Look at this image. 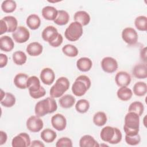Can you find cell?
Returning <instances> with one entry per match:
<instances>
[{"label": "cell", "mask_w": 147, "mask_h": 147, "mask_svg": "<svg viewBox=\"0 0 147 147\" xmlns=\"http://www.w3.org/2000/svg\"><path fill=\"white\" fill-rule=\"evenodd\" d=\"M123 130L127 136L138 134L140 130V116L134 112H128L125 117Z\"/></svg>", "instance_id": "cell-1"}, {"label": "cell", "mask_w": 147, "mask_h": 147, "mask_svg": "<svg viewBox=\"0 0 147 147\" xmlns=\"http://www.w3.org/2000/svg\"><path fill=\"white\" fill-rule=\"evenodd\" d=\"M57 109V103L52 98L48 97L38 101L34 107V113L37 117H41L47 114L55 112Z\"/></svg>", "instance_id": "cell-2"}, {"label": "cell", "mask_w": 147, "mask_h": 147, "mask_svg": "<svg viewBox=\"0 0 147 147\" xmlns=\"http://www.w3.org/2000/svg\"><path fill=\"white\" fill-rule=\"evenodd\" d=\"M100 137L105 142L111 144H117L121 142L122 135L119 129L107 126L101 130Z\"/></svg>", "instance_id": "cell-3"}, {"label": "cell", "mask_w": 147, "mask_h": 147, "mask_svg": "<svg viewBox=\"0 0 147 147\" xmlns=\"http://www.w3.org/2000/svg\"><path fill=\"white\" fill-rule=\"evenodd\" d=\"M90 78L86 75H80L75 80L72 86V93L77 96L84 95L91 87Z\"/></svg>", "instance_id": "cell-4"}, {"label": "cell", "mask_w": 147, "mask_h": 147, "mask_svg": "<svg viewBox=\"0 0 147 147\" xmlns=\"http://www.w3.org/2000/svg\"><path fill=\"white\" fill-rule=\"evenodd\" d=\"M69 87V80L65 77H60L56 80L55 84L51 88L49 95L52 98L62 96L64 92L68 90Z\"/></svg>", "instance_id": "cell-5"}, {"label": "cell", "mask_w": 147, "mask_h": 147, "mask_svg": "<svg viewBox=\"0 0 147 147\" xmlns=\"http://www.w3.org/2000/svg\"><path fill=\"white\" fill-rule=\"evenodd\" d=\"M83 26L77 22H72L67 28L64 35L65 38L70 41H75L83 34Z\"/></svg>", "instance_id": "cell-6"}, {"label": "cell", "mask_w": 147, "mask_h": 147, "mask_svg": "<svg viewBox=\"0 0 147 147\" xmlns=\"http://www.w3.org/2000/svg\"><path fill=\"white\" fill-rule=\"evenodd\" d=\"M138 34L136 30L130 27L125 28L122 32L123 40L130 45H135L138 41Z\"/></svg>", "instance_id": "cell-7"}, {"label": "cell", "mask_w": 147, "mask_h": 147, "mask_svg": "<svg viewBox=\"0 0 147 147\" xmlns=\"http://www.w3.org/2000/svg\"><path fill=\"white\" fill-rule=\"evenodd\" d=\"M26 127L28 129L33 133L40 131L43 127L44 123L42 120L39 117L32 115L26 121Z\"/></svg>", "instance_id": "cell-8"}, {"label": "cell", "mask_w": 147, "mask_h": 147, "mask_svg": "<svg viewBox=\"0 0 147 147\" xmlns=\"http://www.w3.org/2000/svg\"><path fill=\"white\" fill-rule=\"evenodd\" d=\"M14 40L18 43H23L27 41L30 37V33L25 26H20L16 30L12 33Z\"/></svg>", "instance_id": "cell-9"}, {"label": "cell", "mask_w": 147, "mask_h": 147, "mask_svg": "<svg viewBox=\"0 0 147 147\" xmlns=\"http://www.w3.org/2000/svg\"><path fill=\"white\" fill-rule=\"evenodd\" d=\"M30 138L26 133H21L15 136L11 141L13 147H24L30 146Z\"/></svg>", "instance_id": "cell-10"}, {"label": "cell", "mask_w": 147, "mask_h": 147, "mask_svg": "<svg viewBox=\"0 0 147 147\" xmlns=\"http://www.w3.org/2000/svg\"><path fill=\"white\" fill-rule=\"evenodd\" d=\"M102 69L107 73H113L115 72L118 67L117 60L111 57H105L101 61Z\"/></svg>", "instance_id": "cell-11"}, {"label": "cell", "mask_w": 147, "mask_h": 147, "mask_svg": "<svg viewBox=\"0 0 147 147\" xmlns=\"http://www.w3.org/2000/svg\"><path fill=\"white\" fill-rule=\"evenodd\" d=\"M59 34L57 29L55 26H48L42 30L41 36L44 41L49 44L57 38Z\"/></svg>", "instance_id": "cell-12"}, {"label": "cell", "mask_w": 147, "mask_h": 147, "mask_svg": "<svg viewBox=\"0 0 147 147\" xmlns=\"http://www.w3.org/2000/svg\"><path fill=\"white\" fill-rule=\"evenodd\" d=\"M51 124L56 130L62 131L66 127L67 120L63 115L57 113L52 117Z\"/></svg>", "instance_id": "cell-13"}, {"label": "cell", "mask_w": 147, "mask_h": 147, "mask_svg": "<svg viewBox=\"0 0 147 147\" xmlns=\"http://www.w3.org/2000/svg\"><path fill=\"white\" fill-rule=\"evenodd\" d=\"M40 77L44 84L51 85L55 80V74L51 68H45L41 71Z\"/></svg>", "instance_id": "cell-14"}, {"label": "cell", "mask_w": 147, "mask_h": 147, "mask_svg": "<svg viewBox=\"0 0 147 147\" xmlns=\"http://www.w3.org/2000/svg\"><path fill=\"white\" fill-rule=\"evenodd\" d=\"M115 81L116 84L119 87H127L130 83L131 76L127 72L119 71L115 76Z\"/></svg>", "instance_id": "cell-15"}, {"label": "cell", "mask_w": 147, "mask_h": 147, "mask_svg": "<svg viewBox=\"0 0 147 147\" xmlns=\"http://www.w3.org/2000/svg\"><path fill=\"white\" fill-rule=\"evenodd\" d=\"M16 103V98L11 93L6 92L1 90V104L6 107H11Z\"/></svg>", "instance_id": "cell-16"}, {"label": "cell", "mask_w": 147, "mask_h": 147, "mask_svg": "<svg viewBox=\"0 0 147 147\" xmlns=\"http://www.w3.org/2000/svg\"><path fill=\"white\" fill-rule=\"evenodd\" d=\"M41 13L42 17L49 21H54L58 14V10L53 6H46L42 8Z\"/></svg>", "instance_id": "cell-17"}, {"label": "cell", "mask_w": 147, "mask_h": 147, "mask_svg": "<svg viewBox=\"0 0 147 147\" xmlns=\"http://www.w3.org/2000/svg\"><path fill=\"white\" fill-rule=\"evenodd\" d=\"M132 74L138 79H145L147 77V68L146 64H136L132 70Z\"/></svg>", "instance_id": "cell-18"}, {"label": "cell", "mask_w": 147, "mask_h": 147, "mask_svg": "<svg viewBox=\"0 0 147 147\" xmlns=\"http://www.w3.org/2000/svg\"><path fill=\"white\" fill-rule=\"evenodd\" d=\"M74 20L81 24L82 26H86L88 25L90 21V16L89 14L83 10L76 11L74 14Z\"/></svg>", "instance_id": "cell-19"}, {"label": "cell", "mask_w": 147, "mask_h": 147, "mask_svg": "<svg viewBox=\"0 0 147 147\" xmlns=\"http://www.w3.org/2000/svg\"><path fill=\"white\" fill-rule=\"evenodd\" d=\"M14 47V43L11 37L3 36L0 38V49L5 52H10Z\"/></svg>", "instance_id": "cell-20"}, {"label": "cell", "mask_w": 147, "mask_h": 147, "mask_svg": "<svg viewBox=\"0 0 147 147\" xmlns=\"http://www.w3.org/2000/svg\"><path fill=\"white\" fill-rule=\"evenodd\" d=\"M42 45L38 42H32L29 44L26 47L27 53L32 56H37L40 55L42 52Z\"/></svg>", "instance_id": "cell-21"}, {"label": "cell", "mask_w": 147, "mask_h": 147, "mask_svg": "<svg viewBox=\"0 0 147 147\" xmlns=\"http://www.w3.org/2000/svg\"><path fill=\"white\" fill-rule=\"evenodd\" d=\"M92 66L91 60L88 57H83L79 59L76 61V67L79 70L82 72H87Z\"/></svg>", "instance_id": "cell-22"}, {"label": "cell", "mask_w": 147, "mask_h": 147, "mask_svg": "<svg viewBox=\"0 0 147 147\" xmlns=\"http://www.w3.org/2000/svg\"><path fill=\"white\" fill-rule=\"evenodd\" d=\"M29 78L28 75L24 73L17 74L14 78V83L15 86L20 89H25L27 88V81Z\"/></svg>", "instance_id": "cell-23"}, {"label": "cell", "mask_w": 147, "mask_h": 147, "mask_svg": "<svg viewBox=\"0 0 147 147\" xmlns=\"http://www.w3.org/2000/svg\"><path fill=\"white\" fill-rule=\"evenodd\" d=\"M80 147H98L99 144L90 135H84L81 137L79 141Z\"/></svg>", "instance_id": "cell-24"}, {"label": "cell", "mask_w": 147, "mask_h": 147, "mask_svg": "<svg viewBox=\"0 0 147 147\" xmlns=\"http://www.w3.org/2000/svg\"><path fill=\"white\" fill-rule=\"evenodd\" d=\"M60 106L64 109L72 107L75 103V98L70 94H66L62 96L59 100Z\"/></svg>", "instance_id": "cell-25"}, {"label": "cell", "mask_w": 147, "mask_h": 147, "mask_svg": "<svg viewBox=\"0 0 147 147\" xmlns=\"http://www.w3.org/2000/svg\"><path fill=\"white\" fill-rule=\"evenodd\" d=\"M27 26L32 30L38 29L41 24V20L38 16L35 14L29 15L26 20Z\"/></svg>", "instance_id": "cell-26"}, {"label": "cell", "mask_w": 147, "mask_h": 147, "mask_svg": "<svg viewBox=\"0 0 147 147\" xmlns=\"http://www.w3.org/2000/svg\"><path fill=\"white\" fill-rule=\"evenodd\" d=\"M5 22L7 29V32H14L16 30L18 26L17 20L13 16H7L2 18Z\"/></svg>", "instance_id": "cell-27"}, {"label": "cell", "mask_w": 147, "mask_h": 147, "mask_svg": "<svg viewBox=\"0 0 147 147\" xmlns=\"http://www.w3.org/2000/svg\"><path fill=\"white\" fill-rule=\"evenodd\" d=\"M41 87L40 80L37 76H32L29 77L27 81V88L29 90V92L37 91Z\"/></svg>", "instance_id": "cell-28"}, {"label": "cell", "mask_w": 147, "mask_h": 147, "mask_svg": "<svg viewBox=\"0 0 147 147\" xmlns=\"http://www.w3.org/2000/svg\"><path fill=\"white\" fill-rule=\"evenodd\" d=\"M117 95L118 98L123 101H127L131 99L133 95V92L131 89L126 86L121 87L117 91Z\"/></svg>", "instance_id": "cell-29"}, {"label": "cell", "mask_w": 147, "mask_h": 147, "mask_svg": "<svg viewBox=\"0 0 147 147\" xmlns=\"http://www.w3.org/2000/svg\"><path fill=\"white\" fill-rule=\"evenodd\" d=\"M40 136L44 142L47 143H51L56 139L57 134L54 130L47 128L41 131Z\"/></svg>", "instance_id": "cell-30"}, {"label": "cell", "mask_w": 147, "mask_h": 147, "mask_svg": "<svg viewBox=\"0 0 147 147\" xmlns=\"http://www.w3.org/2000/svg\"><path fill=\"white\" fill-rule=\"evenodd\" d=\"M69 20V14L65 10H58V14L56 19L53 21L54 22L58 25H66Z\"/></svg>", "instance_id": "cell-31"}, {"label": "cell", "mask_w": 147, "mask_h": 147, "mask_svg": "<svg viewBox=\"0 0 147 147\" xmlns=\"http://www.w3.org/2000/svg\"><path fill=\"white\" fill-rule=\"evenodd\" d=\"M134 94L138 96H144L147 92V85L143 82H138L135 83L133 88Z\"/></svg>", "instance_id": "cell-32"}, {"label": "cell", "mask_w": 147, "mask_h": 147, "mask_svg": "<svg viewBox=\"0 0 147 147\" xmlns=\"http://www.w3.org/2000/svg\"><path fill=\"white\" fill-rule=\"evenodd\" d=\"M107 120L106 114L103 111H98L93 117V122L98 126H102L106 124Z\"/></svg>", "instance_id": "cell-33"}, {"label": "cell", "mask_w": 147, "mask_h": 147, "mask_svg": "<svg viewBox=\"0 0 147 147\" xmlns=\"http://www.w3.org/2000/svg\"><path fill=\"white\" fill-rule=\"evenodd\" d=\"M13 60L14 63L18 65H22L24 64L27 59V57L26 54L21 51H16L13 54Z\"/></svg>", "instance_id": "cell-34"}, {"label": "cell", "mask_w": 147, "mask_h": 147, "mask_svg": "<svg viewBox=\"0 0 147 147\" xmlns=\"http://www.w3.org/2000/svg\"><path fill=\"white\" fill-rule=\"evenodd\" d=\"M144 110V106L142 103L139 101L132 102L128 109V112H134L137 114L140 117L142 114Z\"/></svg>", "instance_id": "cell-35"}, {"label": "cell", "mask_w": 147, "mask_h": 147, "mask_svg": "<svg viewBox=\"0 0 147 147\" xmlns=\"http://www.w3.org/2000/svg\"><path fill=\"white\" fill-rule=\"evenodd\" d=\"M17 7L16 1L13 0H6L2 2L1 4V9L3 11L6 13L13 12Z\"/></svg>", "instance_id": "cell-36"}, {"label": "cell", "mask_w": 147, "mask_h": 147, "mask_svg": "<svg viewBox=\"0 0 147 147\" xmlns=\"http://www.w3.org/2000/svg\"><path fill=\"white\" fill-rule=\"evenodd\" d=\"M136 28L140 31H146L147 30V17L145 16L137 17L134 21Z\"/></svg>", "instance_id": "cell-37"}, {"label": "cell", "mask_w": 147, "mask_h": 147, "mask_svg": "<svg viewBox=\"0 0 147 147\" xmlns=\"http://www.w3.org/2000/svg\"><path fill=\"white\" fill-rule=\"evenodd\" d=\"M62 52L67 56L71 57H76L79 53L78 48L72 44H67L64 45L62 48Z\"/></svg>", "instance_id": "cell-38"}, {"label": "cell", "mask_w": 147, "mask_h": 147, "mask_svg": "<svg viewBox=\"0 0 147 147\" xmlns=\"http://www.w3.org/2000/svg\"><path fill=\"white\" fill-rule=\"evenodd\" d=\"M90 108V103L86 99H80L75 105L76 110L80 113H86Z\"/></svg>", "instance_id": "cell-39"}, {"label": "cell", "mask_w": 147, "mask_h": 147, "mask_svg": "<svg viewBox=\"0 0 147 147\" xmlns=\"http://www.w3.org/2000/svg\"><path fill=\"white\" fill-rule=\"evenodd\" d=\"M125 141L127 144L130 145H137L140 142L141 137L138 134L135 136H132L126 135Z\"/></svg>", "instance_id": "cell-40"}, {"label": "cell", "mask_w": 147, "mask_h": 147, "mask_svg": "<svg viewBox=\"0 0 147 147\" xmlns=\"http://www.w3.org/2000/svg\"><path fill=\"white\" fill-rule=\"evenodd\" d=\"M56 147H63V146H67V147H72V140L68 137H61L59 139L56 144Z\"/></svg>", "instance_id": "cell-41"}, {"label": "cell", "mask_w": 147, "mask_h": 147, "mask_svg": "<svg viewBox=\"0 0 147 147\" xmlns=\"http://www.w3.org/2000/svg\"><path fill=\"white\" fill-rule=\"evenodd\" d=\"M46 94V91L45 88L43 87H41V88L37 91L29 92V95L30 96L34 99H38L41 97L44 96Z\"/></svg>", "instance_id": "cell-42"}, {"label": "cell", "mask_w": 147, "mask_h": 147, "mask_svg": "<svg viewBox=\"0 0 147 147\" xmlns=\"http://www.w3.org/2000/svg\"><path fill=\"white\" fill-rule=\"evenodd\" d=\"M63 41V37L62 35L59 33L57 38L53 42L49 43V44L53 47H58L62 44Z\"/></svg>", "instance_id": "cell-43"}, {"label": "cell", "mask_w": 147, "mask_h": 147, "mask_svg": "<svg viewBox=\"0 0 147 147\" xmlns=\"http://www.w3.org/2000/svg\"><path fill=\"white\" fill-rule=\"evenodd\" d=\"M7 56L3 53L0 54V67L3 68L5 67L7 63Z\"/></svg>", "instance_id": "cell-44"}, {"label": "cell", "mask_w": 147, "mask_h": 147, "mask_svg": "<svg viewBox=\"0 0 147 147\" xmlns=\"http://www.w3.org/2000/svg\"><path fill=\"white\" fill-rule=\"evenodd\" d=\"M7 136L5 132L3 131H0V145L4 144L7 141Z\"/></svg>", "instance_id": "cell-45"}, {"label": "cell", "mask_w": 147, "mask_h": 147, "mask_svg": "<svg viewBox=\"0 0 147 147\" xmlns=\"http://www.w3.org/2000/svg\"><path fill=\"white\" fill-rule=\"evenodd\" d=\"M0 26H1V30H0V34H2L4 33L7 32V27L6 26L5 22H4V21L1 19L0 21Z\"/></svg>", "instance_id": "cell-46"}, {"label": "cell", "mask_w": 147, "mask_h": 147, "mask_svg": "<svg viewBox=\"0 0 147 147\" xmlns=\"http://www.w3.org/2000/svg\"><path fill=\"white\" fill-rule=\"evenodd\" d=\"M30 146H32V147H33V146L44 147L45 145L41 141H40L39 140H33L32 142H31Z\"/></svg>", "instance_id": "cell-47"}, {"label": "cell", "mask_w": 147, "mask_h": 147, "mask_svg": "<svg viewBox=\"0 0 147 147\" xmlns=\"http://www.w3.org/2000/svg\"><path fill=\"white\" fill-rule=\"evenodd\" d=\"M140 56H141V58L144 61H146V47H144V48L141 49Z\"/></svg>", "instance_id": "cell-48"}]
</instances>
